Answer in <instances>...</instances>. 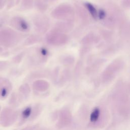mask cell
Listing matches in <instances>:
<instances>
[{"label":"cell","mask_w":130,"mask_h":130,"mask_svg":"<svg viewBox=\"0 0 130 130\" xmlns=\"http://www.w3.org/2000/svg\"><path fill=\"white\" fill-rule=\"evenodd\" d=\"M98 18L100 19H103L106 16V13L103 10H100L98 13Z\"/></svg>","instance_id":"obj_3"},{"label":"cell","mask_w":130,"mask_h":130,"mask_svg":"<svg viewBox=\"0 0 130 130\" xmlns=\"http://www.w3.org/2000/svg\"><path fill=\"white\" fill-rule=\"evenodd\" d=\"M100 114V111L99 108H95V109H94V110L92 111L90 115V121L92 122L96 121L99 119Z\"/></svg>","instance_id":"obj_2"},{"label":"cell","mask_w":130,"mask_h":130,"mask_svg":"<svg viewBox=\"0 0 130 130\" xmlns=\"http://www.w3.org/2000/svg\"><path fill=\"white\" fill-rule=\"evenodd\" d=\"M85 6H86L87 10L90 13L91 15L92 16V17L95 19H97V18L98 17V13L97 12V11H96V9L95 8V7L91 4L89 3H86Z\"/></svg>","instance_id":"obj_1"}]
</instances>
